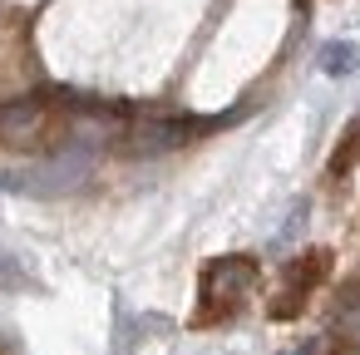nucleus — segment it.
I'll return each mask as SVG.
<instances>
[{
    "mask_svg": "<svg viewBox=\"0 0 360 355\" xmlns=\"http://www.w3.org/2000/svg\"><path fill=\"white\" fill-rule=\"evenodd\" d=\"M335 340H340V345H360V296L340 306V316H335Z\"/></svg>",
    "mask_w": 360,
    "mask_h": 355,
    "instance_id": "6",
    "label": "nucleus"
},
{
    "mask_svg": "<svg viewBox=\"0 0 360 355\" xmlns=\"http://www.w3.org/2000/svg\"><path fill=\"white\" fill-rule=\"evenodd\" d=\"M321 350V340H306V345H296V350H281V355H316Z\"/></svg>",
    "mask_w": 360,
    "mask_h": 355,
    "instance_id": "9",
    "label": "nucleus"
},
{
    "mask_svg": "<svg viewBox=\"0 0 360 355\" xmlns=\"http://www.w3.org/2000/svg\"><path fill=\"white\" fill-rule=\"evenodd\" d=\"M326 252H306V257H296L286 271H281V291L271 296V316L276 321H291L301 306H306V296H311V286L326 276Z\"/></svg>",
    "mask_w": 360,
    "mask_h": 355,
    "instance_id": "3",
    "label": "nucleus"
},
{
    "mask_svg": "<svg viewBox=\"0 0 360 355\" xmlns=\"http://www.w3.org/2000/svg\"><path fill=\"white\" fill-rule=\"evenodd\" d=\"M94 148L84 143H65L60 153H45L40 163H20V168H0V188L6 193H25V198H65L79 193L94 173Z\"/></svg>",
    "mask_w": 360,
    "mask_h": 355,
    "instance_id": "1",
    "label": "nucleus"
},
{
    "mask_svg": "<svg viewBox=\"0 0 360 355\" xmlns=\"http://www.w3.org/2000/svg\"><path fill=\"white\" fill-rule=\"evenodd\" d=\"M321 70H326L330 79L355 75V70H360V45H355V40H330V45L321 50Z\"/></svg>",
    "mask_w": 360,
    "mask_h": 355,
    "instance_id": "4",
    "label": "nucleus"
},
{
    "mask_svg": "<svg viewBox=\"0 0 360 355\" xmlns=\"http://www.w3.org/2000/svg\"><path fill=\"white\" fill-rule=\"evenodd\" d=\"M360 163V114L350 119V129L340 134V143H335V153H330V173L340 178V173H350Z\"/></svg>",
    "mask_w": 360,
    "mask_h": 355,
    "instance_id": "5",
    "label": "nucleus"
},
{
    "mask_svg": "<svg viewBox=\"0 0 360 355\" xmlns=\"http://www.w3.org/2000/svg\"><path fill=\"white\" fill-rule=\"evenodd\" d=\"M0 286H6V291H25V286H35V281H30V271H25L15 257L0 252Z\"/></svg>",
    "mask_w": 360,
    "mask_h": 355,
    "instance_id": "7",
    "label": "nucleus"
},
{
    "mask_svg": "<svg viewBox=\"0 0 360 355\" xmlns=\"http://www.w3.org/2000/svg\"><path fill=\"white\" fill-rule=\"evenodd\" d=\"M257 262L252 257H212L207 266H202V281H198V311H193V325H222V321H232L247 301H252V291H257Z\"/></svg>",
    "mask_w": 360,
    "mask_h": 355,
    "instance_id": "2",
    "label": "nucleus"
},
{
    "mask_svg": "<svg viewBox=\"0 0 360 355\" xmlns=\"http://www.w3.org/2000/svg\"><path fill=\"white\" fill-rule=\"evenodd\" d=\"M306 212H311V207H306V202H301V207H296V212H291V217H286V227H281V232H276V247H291V237H296V232H301V227H306Z\"/></svg>",
    "mask_w": 360,
    "mask_h": 355,
    "instance_id": "8",
    "label": "nucleus"
}]
</instances>
